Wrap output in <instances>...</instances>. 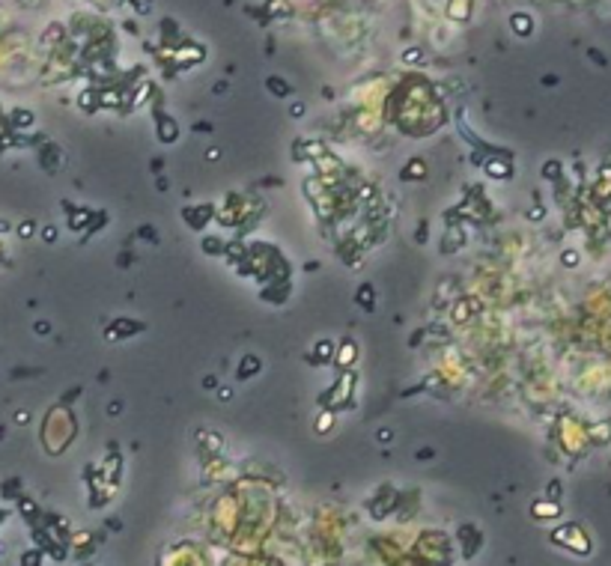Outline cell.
<instances>
[{
  "label": "cell",
  "mask_w": 611,
  "mask_h": 566,
  "mask_svg": "<svg viewBox=\"0 0 611 566\" xmlns=\"http://www.w3.org/2000/svg\"><path fill=\"white\" fill-rule=\"evenodd\" d=\"M39 563V554H27L24 560H21V566H36Z\"/></svg>",
  "instance_id": "obj_2"
},
{
  "label": "cell",
  "mask_w": 611,
  "mask_h": 566,
  "mask_svg": "<svg viewBox=\"0 0 611 566\" xmlns=\"http://www.w3.org/2000/svg\"><path fill=\"white\" fill-rule=\"evenodd\" d=\"M534 515H558V504H552V507L537 504V507H534Z\"/></svg>",
  "instance_id": "obj_1"
}]
</instances>
